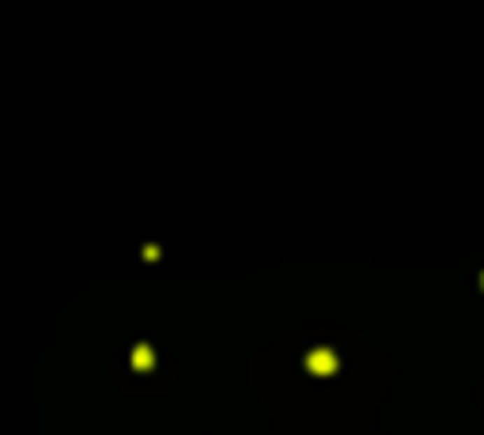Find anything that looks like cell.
Segmentation results:
<instances>
[{
    "label": "cell",
    "mask_w": 484,
    "mask_h": 435,
    "mask_svg": "<svg viewBox=\"0 0 484 435\" xmlns=\"http://www.w3.org/2000/svg\"><path fill=\"white\" fill-rule=\"evenodd\" d=\"M306 367H311L314 375H329V371H337V356H333L329 348H314V352L306 356Z\"/></svg>",
    "instance_id": "1"
},
{
    "label": "cell",
    "mask_w": 484,
    "mask_h": 435,
    "mask_svg": "<svg viewBox=\"0 0 484 435\" xmlns=\"http://www.w3.org/2000/svg\"><path fill=\"white\" fill-rule=\"evenodd\" d=\"M133 364H136V367H152V364H155L152 348H148V345H136V352H133Z\"/></svg>",
    "instance_id": "2"
}]
</instances>
